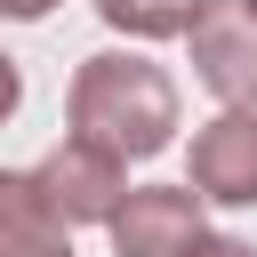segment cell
Returning <instances> with one entry per match:
<instances>
[{
	"mask_svg": "<svg viewBox=\"0 0 257 257\" xmlns=\"http://www.w3.org/2000/svg\"><path fill=\"white\" fill-rule=\"evenodd\" d=\"M104 233H112V257H193L209 241V217L193 185H137Z\"/></svg>",
	"mask_w": 257,
	"mask_h": 257,
	"instance_id": "cell-3",
	"label": "cell"
},
{
	"mask_svg": "<svg viewBox=\"0 0 257 257\" xmlns=\"http://www.w3.org/2000/svg\"><path fill=\"white\" fill-rule=\"evenodd\" d=\"M249 8H257V0H249Z\"/></svg>",
	"mask_w": 257,
	"mask_h": 257,
	"instance_id": "cell-10",
	"label": "cell"
},
{
	"mask_svg": "<svg viewBox=\"0 0 257 257\" xmlns=\"http://www.w3.org/2000/svg\"><path fill=\"white\" fill-rule=\"evenodd\" d=\"M56 0H0V16H16V24H32V16H48Z\"/></svg>",
	"mask_w": 257,
	"mask_h": 257,
	"instance_id": "cell-9",
	"label": "cell"
},
{
	"mask_svg": "<svg viewBox=\"0 0 257 257\" xmlns=\"http://www.w3.org/2000/svg\"><path fill=\"white\" fill-rule=\"evenodd\" d=\"M193 193L225 209H257V104H225L193 128Z\"/></svg>",
	"mask_w": 257,
	"mask_h": 257,
	"instance_id": "cell-5",
	"label": "cell"
},
{
	"mask_svg": "<svg viewBox=\"0 0 257 257\" xmlns=\"http://www.w3.org/2000/svg\"><path fill=\"white\" fill-rule=\"evenodd\" d=\"M209 0H96V16L128 40H185Z\"/></svg>",
	"mask_w": 257,
	"mask_h": 257,
	"instance_id": "cell-7",
	"label": "cell"
},
{
	"mask_svg": "<svg viewBox=\"0 0 257 257\" xmlns=\"http://www.w3.org/2000/svg\"><path fill=\"white\" fill-rule=\"evenodd\" d=\"M0 257H72V225L48 209L32 169L0 177Z\"/></svg>",
	"mask_w": 257,
	"mask_h": 257,
	"instance_id": "cell-6",
	"label": "cell"
},
{
	"mask_svg": "<svg viewBox=\"0 0 257 257\" xmlns=\"http://www.w3.org/2000/svg\"><path fill=\"white\" fill-rule=\"evenodd\" d=\"M193 257H257V249H249V241H233V233H209Z\"/></svg>",
	"mask_w": 257,
	"mask_h": 257,
	"instance_id": "cell-8",
	"label": "cell"
},
{
	"mask_svg": "<svg viewBox=\"0 0 257 257\" xmlns=\"http://www.w3.org/2000/svg\"><path fill=\"white\" fill-rule=\"evenodd\" d=\"M64 120H72V137H88L120 161H153L177 137V80L137 48H96V56H80V72L64 88Z\"/></svg>",
	"mask_w": 257,
	"mask_h": 257,
	"instance_id": "cell-1",
	"label": "cell"
},
{
	"mask_svg": "<svg viewBox=\"0 0 257 257\" xmlns=\"http://www.w3.org/2000/svg\"><path fill=\"white\" fill-rule=\"evenodd\" d=\"M32 185L48 193V209H56L64 225H112L120 201H128V161L104 153V145H88V137H64V145L32 169Z\"/></svg>",
	"mask_w": 257,
	"mask_h": 257,
	"instance_id": "cell-2",
	"label": "cell"
},
{
	"mask_svg": "<svg viewBox=\"0 0 257 257\" xmlns=\"http://www.w3.org/2000/svg\"><path fill=\"white\" fill-rule=\"evenodd\" d=\"M185 40H193V72L209 96L257 104V8L249 0H209Z\"/></svg>",
	"mask_w": 257,
	"mask_h": 257,
	"instance_id": "cell-4",
	"label": "cell"
}]
</instances>
